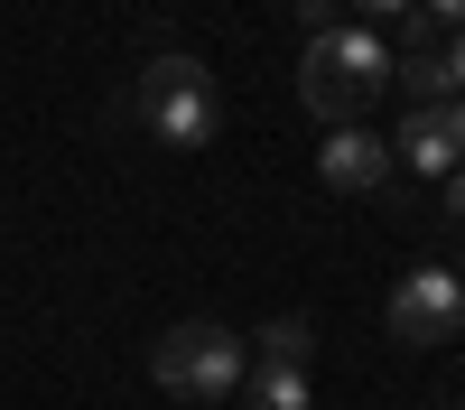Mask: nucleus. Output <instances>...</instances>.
<instances>
[{
  "instance_id": "obj_1",
  "label": "nucleus",
  "mask_w": 465,
  "mask_h": 410,
  "mask_svg": "<svg viewBox=\"0 0 465 410\" xmlns=\"http://www.w3.org/2000/svg\"><path fill=\"white\" fill-rule=\"evenodd\" d=\"M391 94V47H381L372 28H326L307 37L298 56V103L317 112L326 131H363V112Z\"/></svg>"
},
{
  "instance_id": "obj_2",
  "label": "nucleus",
  "mask_w": 465,
  "mask_h": 410,
  "mask_svg": "<svg viewBox=\"0 0 465 410\" xmlns=\"http://www.w3.org/2000/svg\"><path fill=\"white\" fill-rule=\"evenodd\" d=\"M140 122H149V140H168V149H205L214 122H223L205 56H149V75H140Z\"/></svg>"
},
{
  "instance_id": "obj_3",
  "label": "nucleus",
  "mask_w": 465,
  "mask_h": 410,
  "mask_svg": "<svg viewBox=\"0 0 465 410\" xmlns=\"http://www.w3.org/2000/svg\"><path fill=\"white\" fill-rule=\"evenodd\" d=\"M149 373H159V392H186V401H223L242 392V345L214 326V317H186L159 335V355H149Z\"/></svg>"
},
{
  "instance_id": "obj_4",
  "label": "nucleus",
  "mask_w": 465,
  "mask_h": 410,
  "mask_svg": "<svg viewBox=\"0 0 465 410\" xmlns=\"http://www.w3.org/2000/svg\"><path fill=\"white\" fill-rule=\"evenodd\" d=\"M456 326H465V280L456 271L429 261V271H410L391 289V335H401V345H447Z\"/></svg>"
},
{
  "instance_id": "obj_5",
  "label": "nucleus",
  "mask_w": 465,
  "mask_h": 410,
  "mask_svg": "<svg viewBox=\"0 0 465 410\" xmlns=\"http://www.w3.org/2000/svg\"><path fill=\"white\" fill-rule=\"evenodd\" d=\"M401 159L419 168V177H447V168H465V103L447 94V103H410V122H401Z\"/></svg>"
},
{
  "instance_id": "obj_6",
  "label": "nucleus",
  "mask_w": 465,
  "mask_h": 410,
  "mask_svg": "<svg viewBox=\"0 0 465 410\" xmlns=\"http://www.w3.org/2000/svg\"><path fill=\"white\" fill-rule=\"evenodd\" d=\"M381 168H391V140H372V131H326V149H317V177L335 196H372Z\"/></svg>"
},
{
  "instance_id": "obj_7",
  "label": "nucleus",
  "mask_w": 465,
  "mask_h": 410,
  "mask_svg": "<svg viewBox=\"0 0 465 410\" xmlns=\"http://www.w3.org/2000/svg\"><path fill=\"white\" fill-rule=\"evenodd\" d=\"M391 75L410 85V103H447V65H438V28H419V37H410V56H401Z\"/></svg>"
},
{
  "instance_id": "obj_8",
  "label": "nucleus",
  "mask_w": 465,
  "mask_h": 410,
  "mask_svg": "<svg viewBox=\"0 0 465 410\" xmlns=\"http://www.w3.org/2000/svg\"><path fill=\"white\" fill-rule=\"evenodd\" d=\"M307 355H317V326H307V317H270V326H261V364L307 373Z\"/></svg>"
},
{
  "instance_id": "obj_9",
  "label": "nucleus",
  "mask_w": 465,
  "mask_h": 410,
  "mask_svg": "<svg viewBox=\"0 0 465 410\" xmlns=\"http://www.w3.org/2000/svg\"><path fill=\"white\" fill-rule=\"evenodd\" d=\"M252 410H307V373L261 364V373H252Z\"/></svg>"
},
{
  "instance_id": "obj_10",
  "label": "nucleus",
  "mask_w": 465,
  "mask_h": 410,
  "mask_svg": "<svg viewBox=\"0 0 465 410\" xmlns=\"http://www.w3.org/2000/svg\"><path fill=\"white\" fill-rule=\"evenodd\" d=\"M438 65H447V94L465 103V28H447V47H438Z\"/></svg>"
},
{
  "instance_id": "obj_11",
  "label": "nucleus",
  "mask_w": 465,
  "mask_h": 410,
  "mask_svg": "<svg viewBox=\"0 0 465 410\" xmlns=\"http://www.w3.org/2000/svg\"><path fill=\"white\" fill-rule=\"evenodd\" d=\"M298 19H307V28L326 37V28H335V0H298Z\"/></svg>"
},
{
  "instance_id": "obj_12",
  "label": "nucleus",
  "mask_w": 465,
  "mask_h": 410,
  "mask_svg": "<svg viewBox=\"0 0 465 410\" xmlns=\"http://www.w3.org/2000/svg\"><path fill=\"white\" fill-rule=\"evenodd\" d=\"M429 19L438 28H465V0H429Z\"/></svg>"
},
{
  "instance_id": "obj_13",
  "label": "nucleus",
  "mask_w": 465,
  "mask_h": 410,
  "mask_svg": "<svg viewBox=\"0 0 465 410\" xmlns=\"http://www.w3.org/2000/svg\"><path fill=\"white\" fill-rule=\"evenodd\" d=\"M447 215L465 224V168H447Z\"/></svg>"
},
{
  "instance_id": "obj_14",
  "label": "nucleus",
  "mask_w": 465,
  "mask_h": 410,
  "mask_svg": "<svg viewBox=\"0 0 465 410\" xmlns=\"http://www.w3.org/2000/svg\"><path fill=\"white\" fill-rule=\"evenodd\" d=\"M363 19H410V0H363Z\"/></svg>"
},
{
  "instance_id": "obj_15",
  "label": "nucleus",
  "mask_w": 465,
  "mask_h": 410,
  "mask_svg": "<svg viewBox=\"0 0 465 410\" xmlns=\"http://www.w3.org/2000/svg\"><path fill=\"white\" fill-rule=\"evenodd\" d=\"M456 280H465V261H456Z\"/></svg>"
}]
</instances>
